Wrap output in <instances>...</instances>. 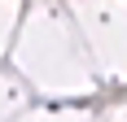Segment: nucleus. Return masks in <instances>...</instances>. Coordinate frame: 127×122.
Instances as JSON below:
<instances>
[]
</instances>
